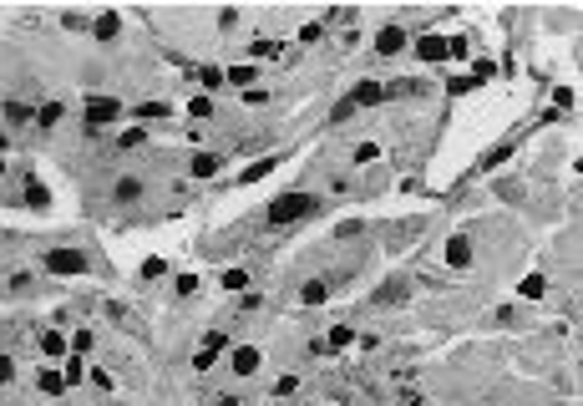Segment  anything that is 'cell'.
<instances>
[{
	"mask_svg": "<svg viewBox=\"0 0 583 406\" xmlns=\"http://www.w3.org/2000/svg\"><path fill=\"white\" fill-rule=\"evenodd\" d=\"M315 208H320V198H315V194H279V198L269 203V213H264V219H269L274 229H284V224H299V219H310Z\"/></svg>",
	"mask_w": 583,
	"mask_h": 406,
	"instance_id": "obj_1",
	"label": "cell"
},
{
	"mask_svg": "<svg viewBox=\"0 0 583 406\" xmlns=\"http://www.w3.org/2000/svg\"><path fill=\"white\" fill-rule=\"evenodd\" d=\"M81 122L92 127V133H102V127L122 122V102H117V97H86V107H81Z\"/></svg>",
	"mask_w": 583,
	"mask_h": 406,
	"instance_id": "obj_2",
	"label": "cell"
},
{
	"mask_svg": "<svg viewBox=\"0 0 583 406\" xmlns=\"http://www.w3.org/2000/svg\"><path fill=\"white\" fill-rule=\"evenodd\" d=\"M380 97H385V87H380V81H360V87H355L350 97H345V102H335V112H330V117H335V122H345V117L355 112V107H376Z\"/></svg>",
	"mask_w": 583,
	"mask_h": 406,
	"instance_id": "obj_3",
	"label": "cell"
},
{
	"mask_svg": "<svg viewBox=\"0 0 583 406\" xmlns=\"http://www.w3.org/2000/svg\"><path fill=\"white\" fill-rule=\"evenodd\" d=\"M92 259H86L81 249H51L46 254V274H86Z\"/></svg>",
	"mask_w": 583,
	"mask_h": 406,
	"instance_id": "obj_4",
	"label": "cell"
},
{
	"mask_svg": "<svg viewBox=\"0 0 583 406\" xmlns=\"http://www.w3.org/2000/svg\"><path fill=\"white\" fill-rule=\"evenodd\" d=\"M406 41H411V36H406L401 26H380V31H376V51H380V56H396Z\"/></svg>",
	"mask_w": 583,
	"mask_h": 406,
	"instance_id": "obj_5",
	"label": "cell"
},
{
	"mask_svg": "<svg viewBox=\"0 0 583 406\" xmlns=\"http://www.w3.org/2000/svg\"><path fill=\"white\" fill-rule=\"evenodd\" d=\"M228 360H233V376H254L259 366H264V356H259L254 346H239V351H233Z\"/></svg>",
	"mask_w": 583,
	"mask_h": 406,
	"instance_id": "obj_6",
	"label": "cell"
},
{
	"mask_svg": "<svg viewBox=\"0 0 583 406\" xmlns=\"http://www.w3.org/2000/svg\"><path fill=\"white\" fill-rule=\"evenodd\" d=\"M92 36H97V41H117V36H122V15H117V11H102V15L92 20Z\"/></svg>",
	"mask_w": 583,
	"mask_h": 406,
	"instance_id": "obj_7",
	"label": "cell"
},
{
	"mask_svg": "<svg viewBox=\"0 0 583 406\" xmlns=\"http://www.w3.org/2000/svg\"><path fill=\"white\" fill-rule=\"evenodd\" d=\"M20 203H26V208H51V188L46 183H41V178H26V194H20Z\"/></svg>",
	"mask_w": 583,
	"mask_h": 406,
	"instance_id": "obj_8",
	"label": "cell"
},
{
	"mask_svg": "<svg viewBox=\"0 0 583 406\" xmlns=\"http://www.w3.org/2000/svg\"><path fill=\"white\" fill-rule=\"evenodd\" d=\"M446 264L451 269H472V244L462 239V234H457V239H446Z\"/></svg>",
	"mask_w": 583,
	"mask_h": 406,
	"instance_id": "obj_9",
	"label": "cell"
},
{
	"mask_svg": "<svg viewBox=\"0 0 583 406\" xmlns=\"http://www.w3.org/2000/svg\"><path fill=\"white\" fill-rule=\"evenodd\" d=\"M416 56L421 61H446V36H421L416 41Z\"/></svg>",
	"mask_w": 583,
	"mask_h": 406,
	"instance_id": "obj_10",
	"label": "cell"
},
{
	"mask_svg": "<svg viewBox=\"0 0 583 406\" xmlns=\"http://www.w3.org/2000/svg\"><path fill=\"white\" fill-rule=\"evenodd\" d=\"M330 300V280H305V290H299V305H325Z\"/></svg>",
	"mask_w": 583,
	"mask_h": 406,
	"instance_id": "obj_11",
	"label": "cell"
},
{
	"mask_svg": "<svg viewBox=\"0 0 583 406\" xmlns=\"http://www.w3.org/2000/svg\"><path fill=\"white\" fill-rule=\"evenodd\" d=\"M517 295H523V300H543V295H548V280H543V274H523V285H517Z\"/></svg>",
	"mask_w": 583,
	"mask_h": 406,
	"instance_id": "obj_12",
	"label": "cell"
},
{
	"mask_svg": "<svg viewBox=\"0 0 583 406\" xmlns=\"http://www.w3.org/2000/svg\"><path fill=\"white\" fill-rule=\"evenodd\" d=\"M188 168H193V178H213V173L224 168V158H219V153H198V158H193Z\"/></svg>",
	"mask_w": 583,
	"mask_h": 406,
	"instance_id": "obj_13",
	"label": "cell"
},
{
	"mask_svg": "<svg viewBox=\"0 0 583 406\" xmlns=\"http://www.w3.org/2000/svg\"><path fill=\"white\" fill-rule=\"evenodd\" d=\"M406 290H411L406 280H385V285L376 290V305H396V300H406Z\"/></svg>",
	"mask_w": 583,
	"mask_h": 406,
	"instance_id": "obj_14",
	"label": "cell"
},
{
	"mask_svg": "<svg viewBox=\"0 0 583 406\" xmlns=\"http://www.w3.org/2000/svg\"><path fill=\"white\" fill-rule=\"evenodd\" d=\"M274 168H279V158H264V163H254V168H244V173H239V183L249 188V183H259V178H269Z\"/></svg>",
	"mask_w": 583,
	"mask_h": 406,
	"instance_id": "obj_15",
	"label": "cell"
},
{
	"mask_svg": "<svg viewBox=\"0 0 583 406\" xmlns=\"http://www.w3.org/2000/svg\"><path fill=\"white\" fill-rule=\"evenodd\" d=\"M41 356H67V335L61 330H41Z\"/></svg>",
	"mask_w": 583,
	"mask_h": 406,
	"instance_id": "obj_16",
	"label": "cell"
},
{
	"mask_svg": "<svg viewBox=\"0 0 583 406\" xmlns=\"http://www.w3.org/2000/svg\"><path fill=\"white\" fill-rule=\"evenodd\" d=\"M41 391L56 396V391H67V376H61L56 366H41Z\"/></svg>",
	"mask_w": 583,
	"mask_h": 406,
	"instance_id": "obj_17",
	"label": "cell"
},
{
	"mask_svg": "<svg viewBox=\"0 0 583 406\" xmlns=\"http://www.w3.org/2000/svg\"><path fill=\"white\" fill-rule=\"evenodd\" d=\"M61 112H67L61 102H41V107H36V122H41V127H56V122H61Z\"/></svg>",
	"mask_w": 583,
	"mask_h": 406,
	"instance_id": "obj_18",
	"label": "cell"
},
{
	"mask_svg": "<svg viewBox=\"0 0 583 406\" xmlns=\"http://www.w3.org/2000/svg\"><path fill=\"white\" fill-rule=\"evenodd\" d=\"M224 81H233V87H244V92H249V81H259V72H254V67H228Z\"/></svg>",
	"mask_w": 583,
	"mask_h": 406,
	"instance_id": "obj_19",
	"label": "cell"
},
{
	"mask_svg": "<svg viewBox=\"0 0 583 406\" xmlns=\"http://www.w3.org/2000/svg\"><path fill=\"white\" fill-rule=\"evenodd\" d=\"M137 198H142V183L137 178H122L117 183V203H137Z\"/></svg>",
	"mask_w": 583,
	"mask_h": 406,
	"instance_id": "obj_20",
	"label": "cell"
},
{
	"mask_svg": "<svg viewBox=\"0 0 583 406\" xmlns=\"http://www.w3.org/2000/svg\"><path fill=\"white\" fill-rule=\"evenodd\" d=\"M224 290H228V295H244V290H249V269H228V274H224Z\"/></svg>",
	"mask_w": 583,
	"mask_h": 406,
	"instance_id": "obj_21",
	"label": "cell"
},
{
	"mask_svg": "<svg viewBox=\"0 0 583 406\" xmlns=\"http://www.w3.org/2000/svg\"><path fill=\"white\" fill-rule=\"evenodd\" d=\"M350 340H355V330H350V325H335V330H330V340H325V351H345Z\"/></svg>",
	"mask_w": 583,
	"mask_h": 406,
	"instance_id": "obj_22",
	"label": "cell"
},
{
	"mask_svg": "<svg viewBox=\"0 0 583 406\" xmlns=\"http://www.w3.org/2000/svg\"><path fill=\"white\" fill-rule=\"evenodd\" d=\"M167 112H172L167 102H137L132 107V117H167Z\"/></svg>",
	"mask_w": 583,
	"mask_h": 406,
	"instance_id": "obj_23",
	"label": "cell"
},
{
	"mask_svg": "<svg viewBox=\"0 0 583 406\" xmlns=\"http://www.w3.org/2000/svg\"><path fill=\"white\" fill-rule=\"evenodd\" d=\"M61 376H67V386H76V381L86 376V356H71V360H67V371H61Z\"/></svg>",
	"mask_w": 583,
	"mask_h": 406,
	"instance_id": "obj_24",
	"label": "cell"
},
{
	"mask_svg": "<svg viewBox=\"0 0 583 406\" xmlns=\"http://www.w3.org/2000/svg\"><path fill=\"white\" fill-rule=\"evenodd\" d=\"M36 112H31V107L26 102H6V122H31Z\"/></svg>",
	"mask_w": 583,
	"mask_h": 406,
	"instance_id": "obj_25",
	"label": "cell"
},
{
	"mask_svg": "<svg viewBox=\"0 0 583 406\" xmlns=\"http://www.w3.org/2000/svg\"><path fill=\"white\" fill-rule=\"evenodd\" d=\"M446 92H457V97H467V92H477V81H472V76L462 72V76H451V81H446Z\"/></svg>",
	"mask_w": 583,
	"mask_h": 406,
	"instance_id": "obj_26",
	"label": "cell"
},
{
	"mask_svg": "<svg viewBox=\"0 0 583 406\" xmlns=\"http://www.w3.org/2000/svg\"><path fill=\"white\" fill-rule=\"evenodd\" d=\"M163 274H167V264L158 259V254H153V259H142V280H163Z\"/></svg>",
	"mask_w": 583,
	"mask_h": 406,
	"instance_id": "obj_27",
	"label": "cell"
},
{
	"mask_svg": "<svg viewBox=\"0 0 583 406\" xmlns=\"http://www.w3.org/2000/svg\"><path fill=\"white\" fill-rule=\"evenodd\" d=\"M198 81H203L208 92H213V87H224V67H203V72H198Z\"/></svg>",
	"mask_w": 583,
	"mask_h": 406,
	"instance_id": "obj_28",
	"label": "cell"
},
{
	"mask_svg": "<svg viewBox=\"0 0 583 406\" xmlns=\"http://www.w3.org/2000/svg\"><path fill=\"white\" fill-rule=\"evenodd\" d=\"M117 142H122V153H127V147H142V142H147V133H142V127H127V133H122Z\"/></svg>",
	"mask_w": 583,
	"mask_h": 406,
	"instance_id": "obj_29",
	"label": "cell"
},
{
	"mask_svg": "<svg viewBox=\"0 0 583 406\" xmlns=\"http://www.w3.org/2000/svg\"><path fill=\"white\" fill-rule=\"evenodd\" d=\"M224 346H228V335H224V330H213V335L203 340V356H219Z\"/></svg>",
	"mask_w": 583,
	"mask_h": 406,
	"instance_id": "obj_30",
	"label": "cell"
},
{
	"mask_svg": "<svg viewBox=\"0 0 583 406\" xmlns=\"http://www.w3.org/2000/svg\"><path fill=\"white\" fill-rule=\"evenodd\" d=\"M188 117H213V102L208 97H193L188 102Z\"/></svg>",
	"mask_w": 583,
	"mask_h": 406,
	"instance_id": "obj_31",
	"label": "cell"
},
{
	"mask_svg": "<svg viewBox=\"0 0 583 406\" xmlns=\"http://www.w3.org/2000/svg\"><path fill=\"white\" fill-rule=\"evenodd\" d=\"M507 153H512V142H502V147H492V153L482 158V168H498V163H507Z\"/></svg>",
	"mask_w": 583,
	"mask_h": 406,
	"instance_id": "obj_32",
	"label": "cell"
},
{
	"mask_svg": "<svg viewBox=\"0 0 583 406\" xmlns=\"http://www.w3.org/2000/svg\"><path fill=\"white\" fill-rule=\"evenodd\" d=\"M294 391H299L294 376H279V381H274V396H294Z\"/></svg>",
	"mask_w": 583,
	"mask_h": 406,
	"instance_id": "obj_33",
	"label": "cell"
},
{
	"mask_svg": "<svg viewBox=\"0 0 583 406\" xmlns=\"http://www.w3.org/2000/svg\"><path fill=\"white\" fill-rule=\"evenodd\" d=\"M360 229H365V224H360V219H345V224H340V229H335V239H355V234H360Z\"/></svg>",
	"mask_w": 583,
	"mask_h": 406,
	"instance_id": "obj_34",
	"label": "cell"
},
{
	"mask_svg": "<svg viewBox=\"0 0 583 406\" xmlns=\"http://www.w3.org/2000/svg\"><path fill=\"white\" fill-rule=\"evenodd\" d=\"M71 351H76V356L92 351V330H76V335H71Z\"/></svg>",
	"mask_w": 583,
	"mask_h": 406,
	"instance_id": "obj_35",
	"label": "cell"
},
{
	"mask_svg": "<svg viewBox=\"0 0 583 406\" xmlns=\"http://www.w3.org/2000/svg\"><path fill=\"white\" fill-rule=\"evenodd\" d=\"M11 381H15V360L0 356V386H11Z\"/></svg>",
	"mask_w": 583,
	"mask_h": 406,
	"instance_id": "obj_36",
	"label": "cell"
},
{
	"mask_svg": "<svg viewBox=\"0 0 583 406\" xmlns=\"http://www.w3.org/2000/svg\"><path fill=\"white\" fill-rule=\"evenodd\" d=\"M380 158V147L376 142H365V147H355V163H376Z\"/></svg>",
	"mask_w": 583,
	"mask_h": 406,
	"instance_id": "obj_37",
	"label": "cell"
},
{
	"mask_svg": "<svg viewBox=\"0 0 583 406\" xmlns=\"http://www.w3.org/2000/svg\"><path fill=\"white\" fill-rule=\"evenodd\" d=\"M172 290H178V295H193V290H198V280H193V274H178V285H172Z\"/></svg>",
	"mask_w": 583,
	"mask_h": 406,
	"instance_id": "obj_38",
	"label": "cell"
},
{
	"mask_svg": "<svg viewBox=\"0 0 583 406\" xmlns=\"http://www.w3.org/2000/svg\"><path fill=\"white\" fill-rule=\"evenodd\" d=\"M61 20H67V31H86V15H76V11H67Z\"/></svg>",
	"mask_w": 583,
	"mask_h": 406,
	"instance_id": "obj_39",
	"label": "cell"
},
{
	"mask_svg": "<svg viewBox=\"0 0 583 406\" xmlns=\"http://www.w3.org/2000/svg\"><path fill=\"white\" fill-rule=\"evenodd\" d=\"M6 153H11V137H6V133H0V158H6Z\"/></svg>",
	"mask_w": 583,
	"mask_h": 406,
	"instance_id": "obj_40",
	"label": "cell"
},
{
	"mask_svg": "<svg viewBox=\"0 0 583 406\" xmlns=\"http://www.w3.org/2000/svg\"><path fill=\"white\" fill-rule=\"evenodd\" d=\"M219 406H244V401H239V396H224V401H219Z\"/></svg>",
	"mask_w": 583,
	"mask_h": 406,
	"instance_id": "obj_41",
	"label": "cell"
},
{
	"mask_svg": "<svg viewBox=\"0 0 583 406\" xmlns=\"http://www.w3.org/2000/svg\"><path fill=\"white\" fill-rule=\"evenodd\" d=\"M396 406H421V401H396Z\"/></svg>",
	"mask_w": 583,
	"mask_h": 406,
	"instance_id": "obj_42",
	"label": "cell"
}]
</instances>
